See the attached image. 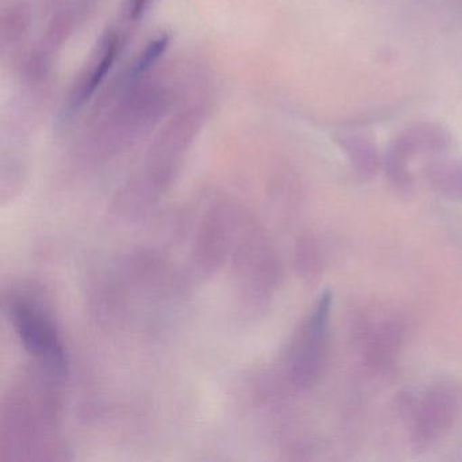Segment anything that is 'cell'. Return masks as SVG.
<instances>
[{"label": "cell", "instance_id": "1", "mask_svg": "<svg viewBox=\"0 0 462 462\" xmlns=\"http://www.w3.org/2000/svg\"><path fill=\"white\" fill-rule=\"evenodd\" d=\"M13 326L29 354L39 359L45 373L61 380L67 373V356L58 327L50 313L25 296L9 300Z\"/></svg>", "mask_w": 462, "mask_h": 462}, {"label": "cell", "instance_id": "2", "mask_svg": "<svg viewBox=\"0 0 462 462\" xmlns=\"http://www.w3.org/2000/svg\"><path fill=\"white\" fill-rule=\"evenodd\" d=\"M329 308L331 296L326 293L319 299L312 315L291 347L289 369L291 380L297 385H310L321 372L326 358Z\"/></svg>", "mask_w": 462, "mask_h": 462}, {"label": "cell", "instance_id": "3", "mask_svg": "<svg viewBox=\"0 0 462 462\" xmlns=\"http://www.w3.org/2000/svg\"><path fill=\"white\" fill-rule=\"evenodd\" d=\"M128 25L121 23L120 26H110L97 44L88 66L80 74L69 97V112L75 113L90 101L102 83L106 79L112 67L115 66L118 55L125 47Z\"/></svg>", "mask_w": 462, "mask_h": 462}, {"label": "cell", "instance_id": "4", "mask_svg": "<svg viewBox=\"0 0 462 462\" xmlns=\"http://www.w3.org/2000/svg\"><path fill=\"white\" fill-rule=\"evenodd\" d=\"M150 4L151 0H125L123 13H121V21L128 25H134L142 20Z\"/></svg>", "mask_w": 462, "mask_h": 462}]
</instances>
